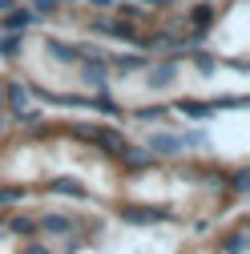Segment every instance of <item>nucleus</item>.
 <instances>
[{
    "instance_id": "nucleus-1",
    "label": "nucleus",
    "mask_w": 250,
    "mask_h": 254,
    "mask_svg": "<svg viewBox=\"0 0 250 254\" xmlns=\"http://www.w3.org/2000/svg\"><path fill=\"white\" fill-rule=\"evenodd\" d=\"M145 145H149V153H153V157H178V153L186 149V141H182L178 133H153Z\"/></svg>"
},
{
    "instance_id": "nucleus-2",
    "label": "nucleus",
    "mask_w": 250,
    "mask_h": 254,
    "mask_svg": "<svg viewBox=\"0 0 250 254\" xmlns=\"http://www.w3.org/2000/svg\"><path fill=\"white\" fill-rule=\"evenodd\" d=\"M81 77H85V85L89 89H105V77H109V69H105V61L101 57H85V69H81Z\"/></svg>"
},
{
    "instance_id": "nucleus-3",
    "label": "nucleus",
    "mask_w": 250,
    "mask_h": 254,
    "mask_svg": "<svg viewBox=\"0 0 250 254\" xmlns=\"http://www.w3.org/2000/svg\"><path fill=\"white\" fill-rule=\"evenodd\" d=\"M125 222H137V226H153V222H166L170 210H141V206H129V210H121Z\"/></svg>"
},
{
    "instance_id": "nucleus-4",
    "label": "nucleus",
    "mask_w": 250,
    "mask_h": 254,
    "mask_svg": "<svg viewBox=\"0 0 250 254\" xmlns=\"http://www.w3.org/2000/svg\"><path fill=\"white\" fill-rule=\"evenodd\" d=\"M93 28H97V33H105V37H117V41H133V28L125 24V20H97Z\"/></svg>"
},
{
    "instance_id": "nucleus-5",
    "label": "nucleus",
    "mask_w": 250,
    "mask_h": 254,
    "mask_svg": "<svg viewBox=\"0 0 250 254\" xmlns=\"http://www.w3.org/2000/svg\"><path fill=\"white\" fill-rule=\"evenodd\" d=\"M145 81H149V89H166V85H174V81H178V65H174V61H170V65H158Z\"/></svg>"
},
{
    "instance_id": "nucleus-6",
    "label": "nucleus",
    "mask_w": 250,
    "mask_h": 254,
    "mask_svg": "<svg viewBox=\"0 0 250 254\" xmlns=\"http://www.w3.org/2000/svg\"><path fill=\"white\" fill-rule=\"evenodd\" d=\"M37 230H45V234H69V230H73V222H69V218H61V214H49V218L37 222Z\"/></svg>"
},
{
    "instance_id": "nucleus-7",
    "label": "nucleus",
    "mask_w": 250,
    "mask_h": 254,
    "mask_svg": "<svg viewBox=\"0 0 250 254\" xmlns=\"http://www.w3.org/2000/svg\"><path fill=\"white\" fill-rule=\"evenodd\" d=\"M93 141H97L101 149H109V153H121V149H125V141H121L113 129H97V133H93Z\"/></svg>"
},
{
    "instance_id": "nucleus-8",
    "label": "nucleus",
    "mask_w": 250,
    "mask_h": 254,
    "mask_svg": "<svg viewBox=\"0 0 250 254\" xmlns=\"http://www.w3.org/2000/svg\"><path fill=\"white\" fill-rule=\"evenodd\" d=\"M117 157H125V162H129V166H133V170H145V166H149V162H153V153H149V149H145V153H141V149H129V145H125V149H121V153H117Z\"/></svg>"
},
{
    "instance_id": "nucleus-9",
    "label": "nucleus",
    "mask_w": 250,
    "mask_h": 254,
    "mask_svg": "<svg viewBox=\"0 0 250 254\" xmlns=\"http://www.w3.org/2000/svg\"><path fill=\"white\" fill-rule=\"evenodd\" d=\"M4 101H8V105L20 113V109L28 105V89H24V85H8V89H4Z\"/></svg>"
},
{
    "instance_id": "nucleus-10",
    "label": "nucleus",
    "mask_w": 250,
    "mask_h": 254,
    "mask_svg": "<svg viewBox=\"0 0 250 254\" xmlns=\"http://www.w3.org/2000/svg\"><path fill=\"white\" fill-rule=\"evenodd\" d=\"M178 109H182L186 117H198V121H206V117L214 113V105H206V101H182Z\"/></svg>"
},
{
    "instance_id": "nucleus-11",
    "label": "nucleus",
    "mask_w": 250,
    "mask_h": 254,
    "mask_svg": "<svg viewBox=\"0 0 250 254\" xmlns=\"http://www.w3.org/2000/svg\"><path fill=\"white\" fill-rule=\"evenodd\" d=\"M53 190H57V194H73V198H85V186H81L77 178H57V182H53Z\"/></svg>"
},
{
    "instance_id": "nucleus-12",
    "label": "nucleus",
    "mask_w": 250,
    "mask_h": 254,
    "mask_svg": "<svg viewBox=\"0 0 250 254\" xmlns=\"http://www.w3.org/2000/svg\"><path fill=\"white\" fill-rule=\"evenodd\" d=\"M33 16H37V12H28V8H24V12H8V16H4V28L20 33V28H28V24H33Z\"/></svg>"
},
{
    "instance_id": "nucleus-13",
    "label": "nucleus",
    "mask_w": 250,
    "mask_h": 254,
    "mask_svg": "<svg viewBox=\"0 0 250 254\" xmlns=\"http://www.w3.org/2000/svg\"><path fill=\"white\" fill-rule=\"evenodd\" d=\"M113 69H121V77H125V73H133V69H145V57H121L117 53L113 57Z\"/></svg>"
},
{
    "instance_id": "nucleus-14",
    "label": "nucleus",
    "mask_w": 250,
    "mask_h": 254,
    "mask_svg": "<svg viewBox=\"0 0 250 254\" xmlns=\"http://www.w3.org/2000/svg\"><path fill=\"white\" fill-rule=\"evenodd\" d=\"M49 57H57V61H77L81 53L69 49V45H61V41H49Z\"/></svg>"
},
{
    "instance_id": "nucleus-15",
    "label": "nucleus",
    "mask_w": 250,
    "mask_h": 254,
    "mask_svg": "<svg viewBox=\"0 0 250 254\" xmlns=\"http://www.w3.org/2000/svg\"><path fill=\"white\" fill-rule=\"evenodd\" d=\"M20 41H24V37H16L12 28H8V37L0 41V57H16V53H20Z\"/></svg>"
},
{
    "instance_id": "nucleus-16",
    "label": "nucleus",
    "mask_w": 250,
    "mask_h": 254,
    "mask_svg": "<svg viewBox=\"0 0 250 254\" xmlns=\"http://www.w3.org/2000/svg\"><path fill=\"white\" fill-rule=\"evenodd\" d=\"M8 230L20 234V238H28V234H37V222H28V218H12V222H8Z\"/></svg>"
},
{
    "instance_id": "nucleus-17",
    "label": "nucleus",
    "mask_w": 250,
    "mask_h": 254,
    "mask_svg": "<svg viewBox=\"0 0 250 254\" xmlns=\"http://www.w3.org/2000/svg\"><path fill=\"white\" fill-rule=\"evenodd\" d=\"M194 65H198L202 73H214V69H218V61H214L210 53H194Z\"/></svg>"
},
{
    "instance_id": "nucleus-18",
    "label": "nucleus",
    "mask_w": 250,
    "mask_h": 254,
    "mask_svg": "<svg viewBox=\"0 0 250 254\" xmlns=\"http://www.w3.org/2000/svg\"><path fill=\"white\" fill-rule=\"evenodd\" d=\"M24 198V186H4L0 190V202H20Z\"/></svg>"
},
{
    "instance_id": "nucleus-19",
    "label": "nucleus",
    "mask_w": 250,
    "mask_h": 254,
    "mask_svg": "<svg viewBox=\"0 0 250 254\" xmlns=\"http://www.w3.org/2000/svg\"><path fill=\"white\" fill-rule=\"evenodd\" d=\"M158 117H166L162 105H153V109H137V121H158Z\"/></svg>"
},
{
    "instance_id": "nucleus-20",
    "label": "nucleus",
    "mask_w": 250,
    "mask_h": 254,
    "mask_svg": "<svg viewBox=\"0 0 250 254\" xmlns=\"http://www.w3.org/2000/svg\"><path fill=\"white\" fill-rule=\"evenodd\" d=\"M57 4H61V0H37V8H33V12H37V16H49Z\"/></svg>"
},
{
    "instance_id": "nucleus-21",
    "label": "nucleus",
    "mask_w": 250,
    "mask_h": 254,
    "mask_svg": "<svg viewBox=\"0 0 250 254\" xmlns=\"http://www.w3.org/2000/svg\"><path fill=\"white\" fill-rule=\"evenodd\" d=\"M117 12H121V16H129V20H133V16H141V8H137V4H121Z\"/></svg>"
},
{
    "instance_id": "nucleus-22",
    "label": "nucleus",
    "mask_w": 250,
    "mask_h": 254,
    "mask_svg": "<svg viewBox=\"0 0 250 254\" xmlns=\"http://www.w3.org/2000/svg\"><path fill=\"white\" fill-rule=\"evenodd\" d=\"M234 186H238V190H246V186H250V174H246V170H238V174H234Z\"/></svg>"
},
{
    "instance_id": "nucleus-23",
    "label": "nucleus",
    "mask_w": 250,
    "mask_h": 254,
    "mask_svg": "<svg viewBox=\"0 0 250 254\" xmlns=\"http://www.w3.org/2000/svg\"><path fill=\"white\" fill-rule=\"evenodd\" d=\"M89 4H93V8H109V0H89Z\"/></svg>"
},
{
    "instance_id": "nucleus-24",
    "label": "nucleus",
    "mask_w": 250,
    "mask_h": 254,
    "mask_svg": "<svg viewBox=\"0 0 250 254\" xmlns=\"http://www.w3.org/2000/svg\"><path fill=\"white\" fill-rule=\"evenodd\" d=\"M0 109H4V85H0Z\"/></svg>"
}]
</instances>
